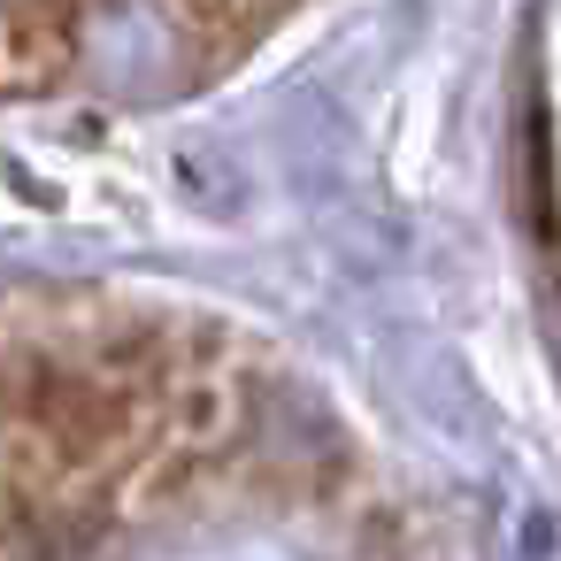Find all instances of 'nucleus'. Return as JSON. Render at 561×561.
Wrapping results in <instances>:
<instances>
[{
	"mask_svg": "<svg viewBox=\"0 0 561 561\" xmlns=\"http://www.w3.org/2000/svg\"><path fill=\"white\" fill-rule=\"evenodd\" d=\"M162 9H170L185 55H201V70H224V62H239L254 39L277 32V16L293 9V0H162Z\"/></svg>",
	"mask_w": 561,
	"mask_h": 561,
	"instance_id": "obj_1",
	"label": "nucleus"
}]
</instances>
